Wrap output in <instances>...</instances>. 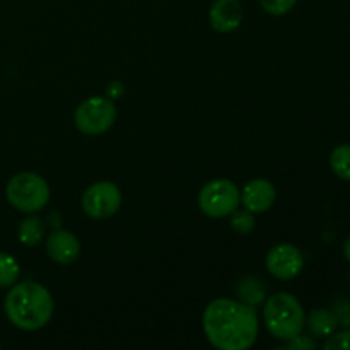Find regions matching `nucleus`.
Listing matches in <instances>:
<instances>
[{"instance_id": "1", "label": "nucleus", "mask_w": 350, "mask_h": 350, "mask_svg": "<svg viewBox=\"0 0 350 350\" xmlns=\"http://www.w3.org/2000/svg\"><path fill=\"white\" fill-rule=\"evenodd\" d=\"M204 332L207 340L219 350H246L258 338V317L253 306L243 301L215 299L205 308Z\"/></svg>"}, {"instance_id": "2", "label": "nucleus", "mask_w": 350, "mask_h": 350, "mask_svg": "<svg viewBox=\"0 0 350 350\" xmlns=\"http://www.w3.org/2000/svg\"><path fill=\"white\" fill-rule=\"evenodd\" d=\"M3 310L14 327L24 332H34L51 320L55 303L46 287L27 280L10 286L3 301Z\"/></svg>"}, {"instance_id": "3", "label": "nucleus", "mask_w": 350, "mask_h": 350, "mask_svg": "<svg viewBox=\"0 0 350 350\" xmlns=\"http://www.w3.org/2000/svg\"><path fill=\"white\" fill-rule=\"evenodd\" d=\"M263 321L272 337L287 342L303 334L306 317L296 296L291 293H277L267 299Z\"/></svg>"}, {"instance_id": "4", "label": "nucleus", "mask_w": 350, "mask_h": 350, "mask_svg": "<svg viewBox=\"0 0 350 350\" xmlns=\"http://www.w3.org/2000/svg\"><path fill=\"white\" fill-rule=\"evenodd\" d=\"M5 195L14 208L24 214H34L50 200V187L40 174L24 171L10 178L5 187Z\"/></svg>"}, {"instance_id": "5", "label": "nucleus", "mask_w": 350, "mask_h": 350, "mask_svg": "<svg viewBox=\"0 0 350 350\" xmlns=\"http://www.w3.org/2000/svg\"><path fill=\"white\" fill-rule=\"evenodd\" d=\"M241 204V191L238 185L226 178L212 180L198 193V207L207 217H229Z\"/></svg>"}, {"instance_id": "6", "label": "nucleus", "mask_w": 350, "mask_h": 350, "mask_svg": "<svg viewBox=\"0 0 350 350\" xmlns=\"http://www.w3.org/2000/svg\"><path fill=\"white\" fill-rule=\"evenodd\" d=\"M116 122L115 103L105 96H94L79 105L75 109L74 123L84 135H103Z\"/></svg>"}, {"instance_id": "7", "label": "nucleus", "mask_w": 350, "mask_h": 350, "mask_svg": "<svg viewBox=\"0 0 350 350\" xmlns=\"http://www.w3.org/2000/svg\"><path fill=\"white\" fill-rule=\"evenodd\" d=\"M122 207V191L111 181H98L85 190L82 208L91 219H108Z\"/></svg>"}, {"instance_id": "8", "label": "nucleus", "mask_w": 350, "mask_h": 350, "mask_svg": "<svg viewBox=\"0 0 350 350\" xmlns=\"http://www.w3.org/2000/svg\"><path fill=\"white\" fill-rule=\"evenodd\" d=\"M265 267L270 275H273L275 279L291 280L303 272V253L297 246L289 245V243H280L267 253Z\"/></svg>"}, {"instance_id": "9", "label": "nucleus", "mask_w": 350, "mask_h": 350, "mask_svg": "<svg viewBox=\"0 0 350 350\" xmlns=\"http://www.w3.org/2000/svg\"><path fill=\"white\" fill-rule=\"evenodd\" d=\"M277 191L269 180L256 178L248 181L241 191V204L253 214H263L275 204Z\"/></svg>"}, {"instance_id": "10", "label": "nucleus", "mask_w": 350, "mask_h": 350, "mask_svg": "<svg viewBox=\"0 0 350 350\" xmlns=\"http://www.w3.org/2000/svg\"><path fill=\"white\" fill-rule=\"evenodd\" d=\"M46 252L55 263L68 265V263H74L81 255V243L75 234L58 229L46 238Z\"/></svg>"}, {"instance_id": "11", "label": "nucleus", "mask_w": 350, "mask_h": 350, "mask_svg": "<svg viewBox=\"0 0 350 350\" xmlns=\"http://www.w3.org/2000/svg\"><path fill=\"white\" fill-rule=\"evenodd\" d=\"M208 23L217 33H232L243 23L239 0H215L208 10Z\"/></svg>"}, {"instance_id": "12", "label": "nucleus", "mask_w": 350, "mask_h": 350, "mask_svg": "<svg viewBox=\"0 0 350 350\" xmlns=\"http://www.w3.org/2000/svg\"><path fill=\"white\" fill-rule=\"evenodd\" d=\"M304 325L310 328V332L314 337L325 338L330 337V335H334L337 332L340 321H338V317L335 311L327 310V308H317V310L311 311Z\"/></svg>"}, {"instance_id": "13", "label": "nucleus", "mask_w": 350, "mask_h": 350, "mask_svg": "<svg viewBox=\"0 0 350 350\" xmlns=\"http://www.w3.org/2000/svg\"><path fill=\"white\" fill-rule=\"evenodd\" d=\"M44 222L40 217H26L17 228V238L23 245L36 246L43 241L44 238Z\"/></svg>"}, {"instance_id": "14", "label": "nucleus", "mask_w": 350, "mask_h": 350, "mask_svg": "<svg viewBox=\"0 0 350 350\" xmlns=\"http://www.w3.org/2000/svg\"><path fill=\"white\" fill-rule=\"evenodd\" d=\"M330 167L340 180L350 181V144H340L332 150Z\"/></svg>"}, {"instance_id": "15", "label": "nucleus", "mask_w": 350, "mask_h": 350, "mask_svg": "<svg viewBox=\"0 0 350 350\" xmlns=\"http://www.w3.org/2000/svg\"><path fill=\"white\" fill-rule=\"evenodd\" d=\"M238 294L243 303L248 304V306H255V304H260L265 299V289L260 284V280L255 279L241 280L238 287Z\"/></svg>"}, {"instance_id": "16", "label": "nucleus", "mask_w": 350, "mask_h": 350, "mask_svg": "<svg viewBox=\"0 0 350 350\" xmlns=\"http://www.w3.org/2000/svg\"><path fill=\"white\" fill-rule=\"evenodd\" d=\"M19 263L9 253H0V287H10L19 279Z\"/></svg>"}, {"instance_id": "17", "label": "nucleus", "mask_w": 350, "mask_h": 350, "mask_svg": "<svg viewBox=\"0 0 350 350\" xmlns=\"http://www.w3.org/2000/svg\"><path fill=\"white\" fill-rule=\"evenodd\" d=\"M255 214L246 211V208H243V211H238V208H236L231 214V228L234 229L238 234H250V232L255 229Z\"/></svg>"}, {"instance_id": "18", "label": "nucleus", "mask_w": 350, "mask_h": 350, "mask_svg": "<svg viewBox=\"0 0 350 350\" xmlns=\"http://www.w3.org/2000/svg\"><path fill=\"white\" fill-rule=\"evenodd\" d=\"M262 9L270 16H284V14L291 12L297 0H258Z\"/></svg>"}, {"instance_id": "19", "label": "nucleus", "mask_w": 350, "mask_h": 350, "mask_svg": "<svg viewBox=\"0 0 350 350\" xmlns=\"http://www.w3.org/2000/svg\"><path fill=\"white\" fill-rule=\"evenodd\" d=\"M325 350H350V330L347 328L340 334H334L328 337L323 345Z\"/></svg>"}, {"instance_id": "20", "label": "nucleus", "mask_w": 350, "mask_h": 350, "mask_svg": "<svg viewBox=\"0 0 350 350\" xmlns=\"http://www.w3.org/2000/svg\"><path fill=\"white\" fill-rule=\"evenodd\" d=\"M287 349H293V350H313L317 349V342L313 340L311 337H304V335H297V337L291 338L287 340Z\"/></svg>"}, {"instance_id": "21", "label": "nucleus", "mask_w": 350, "mask_h": 350, "mask_svg": "<svg viewBox=\"0 0 350 350\" xmlns=\"http://www.w3.org/2000/svg\"><path fill=\"white\" fill-rule=\"evenodd\" d=\"M123 92H125V88L120 81H113L106 85V98H109L111 101L116 98H122Z\"/></svg>"}, {"instance_id": "22", "label": "nucleus", "mask_w": 350, "mask_h": 350, "mask_svg": "<svg viewBox=\"0 0 350 350\" xmlns=\"http://www.w3.org/2000/svg\"><path fill=\"white\" fill-rule=\"evenodd\" d=\"M338 321L350 330V304H345V311L342 313V317H338Z\"/></svg>"}, {"instance_id": "23", "label": "nucleus", "mask_w": 350, "mask_h": 350, "mask_svg": "<svg viewBox=\"0 0 350 350\" xmlns=\"http://www.w3.org/2000/svg\"><path fill=\"white\" fill-rule=\"evenodd\" d=\"M344 256H345V260L350 263V236L347 238V241L344 243Z\"/></svg>"}]
</instances>
